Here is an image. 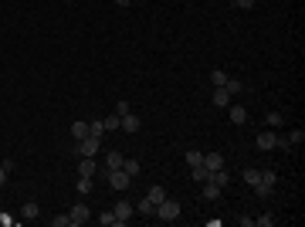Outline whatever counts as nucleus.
<instances>
[{"instance_id": "obj_19", "label": "nucleus", "mask_w": 305, "mask_h": 227, "mask_svg": "<svg viewBox=\"0 0 305 227\" xmlns=\"http://www.w3.org/2000/svg\"><path fill=\"white\" fill-rule=\"evenodd\" d=\"M37 214H41V207L34 204V200H27V204H24V210H21V217H27V220H34Z\"/></svg>"}, {"instance_id": "obj_15", "label": "nucleus", "mask_w": 305, "mask_h": 227, "mask_svg": "<svg viewBox=\"0 0 305 227\" xmlns=\"http://www.w3.org/2000/svg\"><path fill=\"white\" fill-rule=\"evenodd\" d=\"M217 197H221V187L214 180H207L203 183V200H217Z\"/></svg>"}, {"instance_id": "obj_17", "label": "nucleus", "mask_w": 305, "mask_h": 227, "mask_svg": "<svg viewBox=\"0 0 305 227\" xmlns=\"http://www.w3.org/2000/svg\"><path fill=\"white\" fill-rule=\"evenodd\" d=\"M285 143H288V146H302V143H305V132H302V129H292V132L285 136Z\"/></svg>"}, {"instance_id": "obj_31", "label": "nucleus", "mask_w": 305, "mask_h": 227, "mask_svg": "<svg viewBox=\"0 0 305 227\" xmlns=\"http://www.w3.org/2000/svg\"><path fill=\"white\" fill-rule=\"evenodd\" d=\"M51 224H55V227H71V217H68V214H58V217H51Z\"/></svg>"}, {"instance_id": "obj_6", "label": "nucleus", "mask_w": 305, "mask_h": 227, "mask_svg": "<svg viewBox=\"0 0 305 227\" xmlns=\"http://www.w3.org/2000/svg\"><path fill=\"white\" fill-rule=\"evenodd\" d=\"M68 217H71V227H81V224H85V220L92 217V210H89L85 204H75L71 210H68Z\"/></svg>"}, {"instance_id": "obj_35", "label": "nucleus", "mask_w": 305, "mask_h": 227, "mask_svg": "<svg viewBox=\"0 0 305 227\" xmlns=\"http://www.w3.org/2000/svg\"><path fill=\"white\" fill-rule=\"evenodd\" d=\"M0 166H4V170H7V176H11V173L17 170V163H14V159H4V163H0Z\"/></svg>"}, {"instance_id": "obj_20", "label": "nucleus", "mask_w": 305, "mask_h": 227, "mask_svg": "<svg viewBox=\"0 0 305 227\" xmlns=\"http://www.w3.org/2000/svg\"><path fill=\"white\" fill-rule=\"evenodd\" d=\"M146 197L153 200V204H159V200H166V190H163V187L156 183V187H149V193H146Z\"/></svg>"}, {"instance_id": "obj_4", "label": "nucleus", "mask_w": 305, "mask_h": 227, "mask_svg": "<svg viewBox=\"0 0 305 227\" xmlns=\"http://www.w3.org/2000/svg\"><path fill=\"white\" fill-rule=\"evenodd\" d=\"M105 176H109V187H112V190H125V187L133 183V176H129L125 170H109Z\"/></svg>"}, {"instance_id": "obj_11", "label": "nucleus", "mask_w": 305, "mask_h": 227, "mask_svg": "<svg viewBox=\"0 0 305 227\" xmlns=\"http://www.w3.org/2000/svg\"><path fill=\"white\" fill-rule=\"evenodd\" d=\"M109 170H122V153L109 149V156H105V173H109Z\"/></svg>"}, {"instance_id": "obj_32", "label": "nucleus", "mask_w": 305, "mask_h": 227, "mask_svg": "<svg viewBox=\"0 0 305 227\" xmlns=\"http://www.w3.org/2000/svg\"><path fill=\"white\" fill-rule=\"evenodd\" d=\"M129 112H133V105H129V102H115V115H119V119L129 115Z\"/></svg>"}, {"instance_id": "obj_29", "label": "nucleus", "mask_w": 305, "mask_h": 227, "mask_svg": "<svg viewBox=\"0 0 305 227\" xmlns=\"http://www.w3.org/2000/svg\"><path fill=\"white\" fill-rule=\"evenodd\" d=\"M200 159H203L200 149H190V153H187V163H190V166H200Z\"/></svg>"}, {"instance_id": "obj_34", "label": "nucleus", "mask_w": 305, "mask_h": 227, "mask_svg": "<svg viewBox=\"0 0 305 227\" xmlns=\"http://www.w3.org/2000/svg\"><path fill=\"white\" fill-rule=\"evenodd\" d=\"M254 4H258V0H234V7H241V11H251Z\"/></svg>"}, {"instance_id": "obj_5", "label": "nucleus", "mask_w": 305, "mask_h": 227, "mask_svg": "<svg viewBox=\"0 0 305 227\" xmlns=\"http://www.w3.org/2000/svg\"><path fill=\"white\" fill-rule=\"evenodd\" d=\"M254 146L261 149V153H268V149L278 146V136H275V129H268V132H258V139H254Z\"/></svg>"}, {"instance_id": "obj_23", "label": "nucleus", "mask_w": 305, "mask_h": 227, "mask_svg": "<svg viewBox=\"0 0 305 227\" xmlns=\"http://www.w3.org/2000/svg\"><path fill=\"white\" fill-rule=\"evenodd\" d=\"M89 136H105V122H102V119H95V122H89Z\"/></svg>"}, {"instance_id": "obj_7", "label": "nucleus", "mask_w": 305, "mask_h": 227, "mask_svg": "<svg viewBox=\"0 0 305 227\" xmlns=\"http://www.w3.org/2000/svg\"><path fill=\"white\" fill-rule=\"evenodd\" d=\"M200 163H203V166H207L210 173H214V170H221V166H227L221 153H203V159H200Z\"/></svg>"}, {"instance_id": "obj_3", "label": "nucleus", "mask_w": 305, "mask_h": 227, "mask_svg": "<svg viewBox=\"0 0 305 227\" xmlns=\"http://www.w3.org/2000/svg\"><path fill=\"white\" fill-rule=\"evenodd\" d=\"M112 214H115V227H122V224H129V217L136 214V207L129 204V200H119V204L112 207Z\"/></svg>"}, {"instance_id": "obj_8", "label": "nucleus", "mask_w": 305, "mask_h": 227, "mask_svg": "<svg viewBox=\"0 0 305 227\" xmlns=\"http://www.w3.org/2000/svg\"><path fill=\"white\" fill-rule=\"evenodd\" d=\"M139 125H143V122H139V115H133V112H129V115H122L119 129H122V132H139Z\"/></svg>"}, {"instance_id": "obj_33", "label": "nucleus", "mask_w": 305, "mask_h": 227, "mask_svg": "<svg viewBox=\"0 0 305 227\" xmlns=\"http://www.w3.org/2000/svg\"><path fill=\"white\" fill-rule=\"evenodd\" d=\"M224 88L231 92V95H237V92H241V81H237V78H227V85H224Z\"/></svg>"}, {"instance_id": "obj_27", "label": "nucleus", "mask_w": 305, "mask_h": 227, "mask_svg": "<svg viewBox=\"0 0 305 227\" xmlns=\"http://www.w3.org/2000/svg\"><path fill=\"white\" fill-rule=\"evenodd\" d=\"M258 180H261V170H254V166H251V170H244V183H251V187H254Z\"/></svg>"}, {"instance_id": "obj_18", "label": "nucleus", "mask_w": 305, "mask_h": 227, "mask_svg": "<svg viewBox=\"0 0 305 227\" xmlns=\"http://www.w3.org/2000/svg\"><path fill=\"white\" fill-rule=\"evenodd\" d=\"M227 78H231V75H227V71H221V68H214V75H210L214 88H224V85H227Z\"/></svg>"}, {"instance_id": "obj_28", "label": "nucleus", "mask_w": 305, "mask_h": 227, "mask_svg": "<svg viewBox=\"0 0 305 227\" xmlns=\"http://www.w3.org/2000/svg\"><path fill=\"white\" fill-rule=\"evenodd\" d=\"M254 224H258V227H271V224H275V214H271V210H265V214H261Z\"/></svg>"}, {"instance_id": "obj_10", "label": "nucleus", "mask_w": 305, "mask_h": 227, "mask_svg": "<svg viewBox=\"0 0 305 227\" xmlns=\"http://www.w3.org/2000/svg\"><path fill=\"white\" fill-rule=\"evenodd\" d=\"M136 214H143V217H156V204H153L149 197H143V200L136 204Z\"/></svg>"}, {"instance_id": "obj_12", "label": "nucleus", "mask_w": 305, "mask_h": 227, "mask_svg": "<svg viewBox=\"0 0 305 227\" xmlns=\"http://www.w3.org/2000/svg\"><path fill=\"white\" fill-rule=\"evenodd\" d=\"M231 99H234V95H231L227 88H214V105H217V109H227Z\"/></svg>"}, {"instance_id": "obj_16", "label": "nucleus", "mask_w": 305, "mask_h": 227, "mask_svg": "<svg viewBox=\"0 0 305 227\" xmlns=\"http://www.w3.org/2000/svg\"><path fill=\"white\" fill-rule=\"evenodd\" d=\"M71 136H75V143L85 139V136H89V122H81V119H78V122H71Z\"/></svg>"}, {"instance_id": "obj_30", "label": "nucleus", "mask_w": 305, "mask_h": 227, "mask_svg": "<svg viewBox=\"0 0 305 227\" xmlns=\"http://www.w3.org/2000/svg\"><path fill=\"white\" fill-rule=\"evenodd\" d=\"M99 224L102 227H115V214H112V210H105V214L99 217Z\"/></svg>"}, {"instance_id": "obj_9", "label": "nucleus", "mask_w": 305, "mask_h": 227, "mask_svg": "<svg viewBox=\"0 0 305 227\" xmlns=\"http://www.w3.org/2000/svg\"><path fill=\"white\" fill-rule=\"evenodd\" d=\"M227 109H231V122H234V125L248 122V109H244V105H227Z\"/></svg>"}, {"instance_id": "obj_24", "label": "nucleus", "mask_w": 305, "mask_h": 227, "mask_svg": "<svg viewBox=\"0 0 305 227\" xmlns=\"http://www.w3.org/2000/svg\"><path fill=\"white\" fill-rule=\"evenodd\" d=\"M102 122H105V132H115V129H119V122H122V119H119V115H105V119H102Z\"/></svg>"}, {"instance_id": "obj_13", "label": "nucleus", "mask_w": 305, "mask_h": 227, "mask_svg": "<svg viewBox=\"0 0 305 227\" xmlns=\"http://www.w3.org/2000/svg\"><path fill=\"white\" fill-rule=\"evenodd\" d=\"M190 176H193V183H200V187H203V183L210 180V170L200 163V166H190Z\"/></svg>"}, {"instance_id": "obj_14", "label": "nucleus", "mask_w": 305, "mask_h": 227, "mask_svg": "<svg viewBox=\"0 0 305 227\" xmlns=\"http://www.w3.org/2000/svg\"><path fill=\"white\" fill-rule=\"evenodd\" d=\"M78 176H95V163H92V156H78Z\"/></svg>"}, {"instance_id": "obj_26", "label": "nucleus", "mask_w": 305, "mask_h": 227, "mask_svg": "<svg viewBox=\"0 0 305 227\" xmlns=\"http://www.w3.org/2000/svg\"><path fill=\"white\" fill-rule=\"evenodd\" d=\"M75 190H78L81 197H85V193H92V176H78V187H75Z\"/></svg>"}, {"instance_id": "obj_37", "label": "nucleus", "mask_w": 305, "mask_h": 227, "mask_svg": "<svg viewBox=\"0 0 305 227\" xmlns=\"http://www.w3.org/2000/svg\"><path fill=\"white\" fill-rule=\"evenodd\" d=\"M4 183H7V170H4V166H0V187H4Z\"/></svg>"}, {"instance_id": "obj_36", "label": "nucleus", "mask_w": 305, "mask_h": 227, "mask_svg": "<svg viewBox=\"0 0 305 227\" xmlns=\"http://www.w3.org/2000/svg\"><path fill=\"white\" fill-rule=\"evenodd\" d=\"M115 7H129V4H133V0H112Z\"/></svg>"}, {"instance_id": "obj_25", "label": "nucleus", "mask_w": 305, "mask_h": 227, "mask_svg": "<svg viewBox=\"0 0 305 227\" xmlns=\"http://www.w3.org/2000/svg\"><path fill=\"white\" fill-rule=\"evenodd\" d=\"M258 183H265V187H275L278 183V176H275V170H261V180Z\"/></svg>"}, {"instance_id": "obj_22", "label": "nucleus", "mask_w": 305, "mask_h": 227, "mask_svg": "<svg viewBox=\"0 0 305 227\" xmlns=\"http://www.w3.org/2000/svg\"><path fill=\"white\" fill-rule=\"evenodd\" d=\"M265 122H268V129H278V125L285 122V115L282 112H268V115H265Z\"/></svg>"}, {"instance_id": "obj_1", "label": "nucleus", "mask_w": 305, "mask_h": 227, "mask_svg": "<svg viewBox=\"0 0 305 227\" xmlns=\"http://www.w3.org/2000/svg\"><path fill=\"white\" fill-rule=\"evenodd\" d=\"M156 217L159 220H177V217H180V200H173V197H166V200H159L156 204Z\"/></svg>"}, {"instance_id": "obj_2", "label": "nucleus", "mask_w": 305, "mask_h": 227, "mask_svg": "<svg viewBox=\"0 0 305 227\" xmlns=\"http://www.w3.org/2000/svg\"><path fill=\"white\" fill-rule=\"evenodd\" d=\"M99 146H102L99 136H85V139H78V143H75V153H78V156H92V159H95Z\"/></svg>"}, {"instance_id": "obj_38", "label": "nucleus", "mask_w": 305, "mask_h": 227, "mask_svg": "<svg viewBox=\"0 0 305 227\" xmlns=\"http://www.w3.org/2000/svg\"><path fill=\"white\" fill-rule=\"evenodd\" d=\"M61 4H75V0H61Z\"/></svg>"}, {"instance_id": "obj_21", "label": "nucleus", "mask_w": 305, "mask_h": 227, "mask_svg": "<svg viewBox=\"0 0 305 227\" xmlns=\"http://www.w3.org/2000/svg\"><path fill=\"white\" fill-rule=\"evenodd\" d=\"M122 170H125V173H129V176H133V180H136V176H139V170H143V166H139V163H136V159H122Z\"/></svg>"}]
</instances>
